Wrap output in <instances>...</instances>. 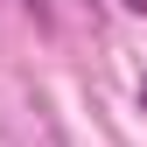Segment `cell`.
Here are the masks:
<instances>
[{
	"mask_svg": "<svg viewBox=\"0 0 147 147\" xmlns=\"http://www.w3.org/2000/svg\"><path fill=\"white\" fill-rule=\"evenodd\" d=\"M119 7H126V14H147V0H119Z\"/></svg>",
	"mask_w": 147,
	"mask_h": 147,
	"instance_id": "cell-1",
	"label": "cell"
},
{
	"mask_svg": "<svg viewBox=\"0 0 147 147\" xmlns=\"http://www.w3.org/2000/svg\"><path fill=\"white\" fill-rule=\"evenodd\" d=\"M140 112H147V77H140Z\"/></svg>",
	"mask_w": 147,
	"mask_h": 147,
	"instance_id": "cell-2",
	"label": "cell"
},
{
	"mask_svg": "<svg viewBox=\"0 0 147 147\" xmlns=\"http://www.w3.org/2000/svg\"><path fill=\"white\" fill-rule=\"evenodd\" d=\"M28 7H35V14H42V0H28Z\"/></svg>",
	"mask_w": 147,
	"mask_h": 147,
	"instance_id": "cell-3",
	"label": "cell"
}]
</instances>
